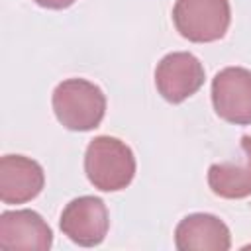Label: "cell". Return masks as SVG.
I'll return each mask as SVG.
<instances>
[{"label": "cell", "mask_w": 251, "mask_h": 251, "mask_svg": "<svg viewBox=\"0 0 251 251\" xmlns=\"http://www.w3.org/2000/svg\"><path fill=\"white\" fill-rule=\"evenodd\" d=\"M135 155L127 143L112 135L94 137L84 153V173L102 192H118L135 176Z\"/></svg>", "instance_id": "1"}, {"label": "cell", "mask_w": 251, "mask_h": 251, "mask_svg": "<svg viewBox=\"0 0 251 251\" xmlns=\"http://www.w3.org/2000/svg\"><path fill=\"white\" fill-rule=\"evenodd\" d=\"M59 124L71 131H90L100 126L106 114L102 88L86 78H67L59 82L51 96Z\"/></svg>", "instance_id": "2"}, {"label": "cell", "mask_w": 251, "mask_h": 251, "mask_svg": "<svg viewBox=\"0 0 251 251\" xmlns=\"http://www.w3.org/2000/svg\"><path fill=\"white\" fill-rule=\"evenodd\" d=\"M173 24L192 43L218 41L231 24L229 0H176L173 6Z\"/></svg>", "instance_id": "3"}, {"label": "cell", "mask_w": 251, "mask_h": 251, "mask_svg": "<svg viewBox=\"0 0 251 251\" xmlns=\"http://www.w3.org/2000/svg\"><path fill=\"white\" fill-rule=\"evenodd\" d=\"M61 231L80 247L100 245L110 227L108 208L98 196L73 198L61 212Z\"/></svg>", "instance_id": "4"}, {"label": "cell", "mask_w": 251, "mask_h": 251, "mask_svg": "<svg viewBox=\"0 0 251 251\" xmlns=\"http://www.w3.org/2000/svg\"><path fill=\"white\" fill-rule=\"evenodd\" d=\"M204 84V67L188 51L167 53L155 67L157 92L171 104H180Z\"/></svg>", "instance_id": "5"}, {"label": "cell", "mask_w": 251, "mask_h": 251, "mask_svg": "<svg viewBox=\"0 0 251 251\" xmlns=\"http://www.w3.org/2000/svg\"><path fill=\"white\" fill-rule=\"evenodd\" d=\"M212 104L216 114L235 126L251 124V71L226 67L212 78Z\"/></svg>", "instance_id": "6"}, {"label": "cell", "mask_w": 251, "mask_h": 251, "mask_svg": "<svg viewBox=\"0 0 251 251\" xmlns=\"http://www.w3.org/2000/svg\"><path fill=\"white\" fill-rule=\"evenodd\" d=\"M43 186V167L31 157L4 155L0 159V200L4 204H25L39 196Z\"/></svg>", "instance_id": "7"}, {"label": "cell", "mask_w": 251, "mask_h": 251, "mask_svg": "<svg viewBox=\"0 0 251 251\" xmlns=\"http://www.w3.org/2000/svg\"><path fill=\"white\" fill-rule=\"evenodd\" d=\"M53 245L49 224L33 210H6L0 214V247L47 251Z\"/></svg>", "instance_id": "8"}, {"label": "cell", "mask_w": 251, "mask_h": 251, "mask_svg": "<svg viewBox=\"0 0 251 251\" xmlns=\"http://www.w3.org/2000/svg\"><path fill=\"white\" fill-rule=\"evenodd\" d=\"M175 247L178 251H227L231 247V233L218 216L196 212L176 224Z\"/></svg>", "instance_id": "9"}, {"label": "cell", "mask_w": 251, "mask_h": 251, "mask_svg": "<svg viewBox=\"0 0 251 251\" xmlns=\"http://www.w3.org/2000/svg\"><path fill=\"white\" fill-rule=\"evenodd\" d=\"M241 153L235 161L214 163L208 169L210 190L227 200L251 196V135L241 137Z\"/></svg>", "instance_id": "10"}, {"label": "cell", "mask_w": 251, "mask_h": 251, "mask_svg": "<svg viewBox=\"0 0 251 251\" xmlns=\"http://www.w3.org/2000/svg\"><path fill=\"white\" fill-rule=\"evenodd\" d=\"M33 2L47 10H65V8L73 6L76 0H33Z\"/></svg>", "instance_id": "11"}]
</instances>
